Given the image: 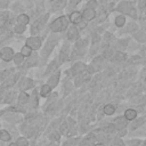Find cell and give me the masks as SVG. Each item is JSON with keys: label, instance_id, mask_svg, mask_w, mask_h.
I'll return each instance as SVG.
<instances>
[{"label": "cell", "instance_id": "6da1fadb", "mask_svg": "<svg viewBox=\"0 0 146 146\" xmlns=\"http://www.w3.org/2000/svg\"><path fill=\"white\" fill-rule=\"evenodd\" d=\"M68 25V19L66 16H60L58 18H56L51 24H50V29L52 32H60L64 31Z\"/></svg>", "mask_w": 146, "mask_h": 146}, {"label": "cell", "instance_id": "7a4b0ae2", "mask_svg": "<svg viewBox=\"0 0 146 146\" xmlns=\"http://www.w3.org/2000/svg\"><path fill=\"white\" fill-rule=\"evenodd\" d=\"M57 40H58V39L56 38V35H51V36L47 40V43H46V46H44V48H43V50H42V56H43V58H47V57L50 55V52L52 51L55 44L57 43Z\"/></svg>", "mask_w": 146, "mask_h": 146}, {"label": "cell", "instance_id": "3957f363", "mask_svg": "<svg viewBox=\"0 0 146 146\" xmlns=\"http://www.w3.org/2000/svg\"><path fill=\"white\" fill-rule=\"evenodd\" d=\"M48 16H49L48 14L41 16V17H40V18L32 25V27H31V33H32L33 35L38 34V33L40 32V30L43 29V26H44V24H46V22H47V19H48Z\"/></svg>", "mask_w": 146, "mask_h": 146}, {"label": "cell", "instance_id": "277c9868", "mask_svg": "<svg viewBox=\"0 0 146 146\" xmlns=\"http://www.w3.org/2000/svg\"><path fill=\"white\" fill-rule=\"evenodd\" d=\"M117 10L124 13V14H128L132 17H136V11L132 7V3L130 1H122L119 6H117Z\"/></svg>", "mask_w": 146, "mask_h": 146}, {"label": "cell", "instance_id": "5b68a950", "mask_svg": "<svg viewBox=\"0 0 146 146\" xmlns=\"http://www.w3.org/2000/svg\"><path fill=\"white\" fill-rule=\"evenodd\" d=\"M14 49L11 47H2L0 50V58L3 62H10L14 58Z\"/></svg>", "mask_w": 146, "mask_h": 146}, {"label": "cell", "instance_id": "8992f818", "mask_svg": "<svg viewBox=\"0 0 146 146\" xmlns=\"http://www.w3.org/2000/svg\"><path fill=\"white\" fill-rule=\"evenodd\" d=\"M18 76H19V74H18V73H15V74H10L8 78H6V79L2 81L3 83L1 84V90L7 89V88H9V87L14 86V84L16 83V81H17Z\"/></svg>", "mask_w": 146, "mask_h": 146}, {"label": "cell", "instance_id": "52a82bcc", "mask_svg": "<svg viewBox=\"0 0 146 146\" xmlns=\"http://www.w3.org/2000/svg\"><path fill=\"white\" fill-rule=\"evenodd\" d=\"M26 46L29 48H31L32 50H36L41 47V40L38 36H30L26 40Z\"/></svg>", "mask_w": 146, "mask_h": 146}, {"label": "cell", "instance_id": "ba28073f", "mask_svg": "<svg viewBox=\"0 0 146 146\" xmlns=\"http://www.w3.org/2000/svg\"><path fill=\"white\" fill-rule=\"evenodd\" d=\"M33 87V81L30 78H24L18 82V88L21 91H25Z\"/></svg>", "mask_w": 146, "mask_h": 146}, {"label": "cell", "instance_id": "9c48e42d", "mask_svg": "<svg viewBox=\"0 0 146 146\" xmlns=\"http://www.w3.org/2000/svg\"><path fill=\"white\" fill-rule=\"evenodd\" d=\"M3 117L7 120V121H10V122H17L21 120V116L16 113H14V111H7L5 114H3Z\"/></svg>", "mask_w": 146, "mask_h": 146}, {"label": "cell", "instance_id": "30bf717a", "mask_svg": "<svg viewBox=\"0 0 146 146\" xmlns=\"http://www.w3.org/2000/svg\"><path fill=\"white\" fill-rule=\"evenodd\" d=\"M86 68V66H84V64L83 63H76V64H74L73 66H72V68H71V72H72V74L73 75H78V74H81L82 72H83V70Z\"/></svg>", "mask_w": 146, "mask_h": 146}, {"label": "cell", "instance_id": "8fae6325", "mask_svg": "<svg viewBox=\"0 0 146 146\" xmlns=\"http://www.w3.org/2000/svg\"><path fill=\"white\" fill-rule=\"evenodd\" d=\"M59 76H60V73L57 71V72H55L49 79H48V86H50V88H54L55 86H57V83H58V81H59Z\"/></svg>", "mask_w": 146, "mask_h": 146}, {"label": "cell", "instance_id": "7c38bea8", "mask_svg": "<svg viewBox=\"0 0 146 146\" xmlns=\"http://www.w3.org/2000/svg\"><path fill=\"white\" fill-rule=\"evenodd\" d=\"M36 63H38V55H36V54H31V55L27 57V59H26L24 66H25V67H31V66L36 65Z\"/></svg>", "mask_w": 146, "mask_h": 146}, {"label": "cell", "instance_id": "4fadbf2b", "mask_svg": "<svg viewBox=\"0 0 146 146\" xmlns=\"http://www.w3.org/2000/svg\"><path fill=\"white\" fill-rule=\"evenodd\" d=\"M78 36H79V32H78L76 27H75V26L70 27L68 31H67V38H68V40L74 41V40H76Z\"/></svg>", "mask_w": 146, "mask_h": 146}, {"label": "cell", "instance_id": "5bb4252c", "mask_svg": "<svg viewBox=\"0 0 146 146\" xmlns=\"http://www.w3.org/2000/svg\"><path fill=\"white\" fill-rule=\"evenodd\" d=\"M127 123H128V120L124 117V116H120V117H117L116 119V121H115V128L116 129H124L125 127H127Z\"/></svg>", "mask_w": 146, "mask_h": 146}, {"label": "cell", "instance_id": "9a60e30c", "mask_svg": "<svg viewBox=\"0 0 146 146\" xmlns=\"http://www.w3.org/2000/svg\"><path fill=\"white\" fill-rule=\"evenodd\" d=\"M70 19H71V22H72L73 24H79V23H81V21H82V15H81V13H79V11H73V13L70 15Z\"/></svg>", "mask_w": 146, "mask_h": 146}, {"label": "cell", "instance_id": "2e32d148", "mask_svg": "<svg viewBox=\"0 0 146 146\" xmlns=\"http://www.w3.org/2000/svg\"><path fill=\"white\" fill-rule=\"evenodd\" d=\"M68 49H70L68 44H67V43H64V46H63V48H62V50H60V54H59V62H60V63L64 62V60L67 58Z\"/></svg>", "mask_w": 146, "mask_h": 146}, {"label": "cell", "instance_id": "e0dca14e", "mask_svg": "<svg viewBox=\"0 0 146 146\" xmlns=\"http://www.w3.org/2000/svg\"><path fill=\"white\" fill-rule=\"evenodd\" d=\"M29 100H30V96L25 91H22L18 95V104L19 105H25V104L29 103Z\"/></svg>", "mask_w": 146, "mask_h": 146}, {"label": "cell", "instance_id": "ac0fdd59", "mask_svg": "<svg viewBox=\"0 0 146 146\" xmlns=\"http://www.w3.org/2000/svg\"><path fill=\"white\" fill-rule=\"evenodd\" d=\"M10 139H11V135L9 133V131L6 129H0V140L6 143V141H9Z\"/></svg>", "mask_w": 146, "mask_h": 146}, {"label": "cell", "instance_id": "d6986e66", "mask_svg": "<svg viewBox=\"0 0 146 146\" xmlns=\"http://www.w3.org/2000/svg\"><path fill=\"white\" fill-rule=\"evenodd\" d=\"M96 16V13H95V9H91V8H87L83 10V17L88 21L90 19H94Z\"/></svg>", "mask_w": 146, "mask_h": 146}, {"label": "cell", "instance_id": "ffe728a7", "mask_svg": "<svg viewBox=\"0 0 146 146\" xmlns=\"http://www.w3.org/2000/svg\"><path fill=\"white\" fill-rule=\"evenodd\" d=\"M136 116H137V111H135V110H132V108L127 110L125 113H124V117H125L127 120H135Z\"/></svg>", "mask_w": 146, "mask_h": 146}, {"label": "cell", "instance_id": "44dd1931", "mask_svg": "<svg viewBox=\"0 0 146 146\" xmlns=\"http://www.w3.org/2000/svg\"><path fill=\"white\" fill-rule=\"evenodd\" d=\"M15 96H16V92H15V91L7 92V94L2 97V100H3L5 103H11V102L15 99Z\"/></svg>", "mask_w": 146, "mask_h": 146}, {"label": "cell", "instance_id": "7402d4cb", "mask_svg": "<svg viewBox=\"0 0 146 146\" xmlns=\"http://www.w3.org/2000/svg\"><path fill=\"white\" fill-rule=\"evenodd\" d=\"M29 22H30V18H29V16L25 15V14H21V15L17 17V23L21 24V25H26Z\"/></svg>", "mask_w": 146, "mask_h": 146}, {"label": "cell", "instance_id": "603a6c76", "mask_svg": "<svg viewBox=\"0 0 146 146\" xmlns=\"http://www.w3.org/2000/svg\"><path fill=\"white\" fill-rule=\"evenodd\" d=\"M50 91H51L50 86H48V84H43V86L41 87V89H40V95H41L42 97H47V96L50 94Z\"/></svg>", "mask_w": 146, "mask_h": 146}, {"label": "cell", "instance_id": "cb8c5ba5", "mask_svg": "<svg viewBox=\"0 0 146 146\" xmlns=\"http://www.w3.org/2000/svg\"><path fill=\"white\" fill-rule=\"evenodd\" d=\"M13 60H14V63H15L16 65H21V64L24 62V56H23L21 52H18V54H15V55H14V58H13Z\"/></svg>", "mask_w": 146, "mask_h": 146}, {"label": "cell", "instance_id": "d4e9b609", "mask_svg": "<svg viewBox=\"0 0 146 146\" xmlns=\"http://www.w3.org/2000/svg\"><path fill=\"white\" fill-rule=\"evenodd\" d=\"M135 38H136V40H138V41H140V42H145V41H146V32L139 31V32H137V33L135 34Z\"/></svg>", "mask_w": 146, "mask_h": 146}, {"label": "cell", "instance_id": "484cf974", "mask_svg": "<svg viewBox=\"0 0 146 146\" xmlns=\"http://www.w3.org/2000/svg\"><path fill=\"white\" fill-rule=\"evenodd\" d=\"M21 54H22L24 57H29V56L32 54V49L29 48V47L25 44V46H23V48L21 49Z\"/></svg>", "mask_w": 146, "mask_h": 146}, {"label": "cell", "instance_id": "4316f807", "mask_svg": "<svg viewBox=\"0 0 146 146\" xmlns=\"http://www.w3.org/2000/svg\"><path fill=\"white\" fill-rule=\"evenodd\" d=\"M124 23H125L124 16H117V17L115 18V25H116L117 27H122V26L124 25Z\"/></svg>", "mask_w": 146, "mask_h": 146}, {"label": "cell", "instance_id": "83f0119b", "mask_svg": "<svg viewBox=\"0 0 146 146\" xmlns=\"http://www.w3.org/2000/svg\"><path fill=\"white\" fill-rule=\"evenodd\" d=\"M114 112H115V108H114L113 105H106V106L104 107V113H105L106 115H112Z\"/></svg>", "mask_w": 146, "mask_h": 146}, {"label": "cell", "instance_id": "f1b7e54d", "mask_svg": "<svg viewBox=\"0 0 146 146\" xmlns=\"http://www.w3.org/2000/svg\"><path fill=\"white\" fill-rule=\"evenodd\" d=\"M16 144L18 146H29V141H27V139L25 137H18Z\"/></svg>", "mask_w": 146, "mask_h": 146}, {"label": "cell", "instance_id": "f546056e", "mask_svg": "<svg viewBox=\"0 0 146 146\" xmlns=\"http://www.w3.org/2000/svg\"><path fill=\"white\" fill-rule=\"evenodd\" d=\"M64 6H65V1H64V0H57V1L55 2V5H54V8H55V10H59V9H62Z\"/></svg>", "mask_w": 146, "mask_h": 146}, {"label": "cell", "instance_id": "4dcf8cb0", "mask_svg": "<svg viewBox=\"0 0 146 146\" xmlns=\"http://www.w3.org/2000/svg\"><path fill=\"white\" fill-rule=\"evenodd\" d=\"M56 67H57V62H56V60H52V62H51V64L48 66V68H47V71H46V74H49V73H50V72H52Z\"/></svg>", "mask_w": 146, "mask_h": 146}, {"label": "cell", "instance_id": "1f68e13d", "mask_svg": "<svg viewBox=\"0 0 146 146\" xmlns=\"http://www.w3.org/2000/svg\"><path fill=\"white\" fill-rule=\"evenodd\" d=\"M125 58V55L122 54V52H115L114 56H113V59L114 60H123Z\"/></svg>", "mask_w": 146, "mask_h": 146}, {"label": "cell", "instance_id": "d6a6232c", "mask_svg": "<svg viewBox=\"0 0 146 146\" xmlns=\"http://www.w3.org/2000/svg\"><path fill=\"white\" fill-rule=\"evenodd\" d=\"M14 31L16 33H23L25 31V25H21V24H17L15 27H14Z\"/></svg>", "mask_w": 146, "mask_h": 146}, {"label": "cell", "instance_id": "836d02e7", "mask_svg": "<svg viewBox=\"0 0 146 146\" xmlns=\"http://www.w3.org/2000/svg\"><path fill=\"white\" fill-rule=\"evenodd\" d=\"M91 141H92V138L88 137V138H86V139L82 140L81 146H91Z\"/></svg>", "mask_w": 146, "mask_h": 146}, {"label": "cell", "instance_id": "e575fe53", "mask_svg": "<svg viewBox=\"0 0 146 146\" xmlns=\"http://www.w3.org/2000/svg\"><path fill=\"white\" fill-rule=\"evenodd\" d=\"M144 122H145V120H144V119H139L138 121H135V122L132 123V129L138 128V127H139V125H141Z\"/></svg>", "mask_w": 146, "mask_h": 146}, {"label": "cell", "instance_id": "d590c367", "mask_svg": "<svg viewBox=\"0 0 146 146\" xmlns=\"http://www.w3.org/2000/svg\"><path fill=\"white\" fill-rule=\"evenodd\" d=\"M127 27H128V29H125V31H128V32H130V31H133V30L136 29V25L131 23V24H128V26H127Z\"/></svg>", "mask_w": 146, "mask_h": 146}, {"label": "cell", "instance_id": "8d00e7d4", "mask_svg": "<svg viewBox=\"0 0 146 146\" xmlns=\"http://www.w3.org/2000/svg\"><path fill=\"white\" fill-rule=\"evenodd\" d=\"M146 6V0H138V7L139 8H144Z\"/></svg>", "mask_w": 146, "mask_h": 146}, {"label": "cell", "instance_id": "74e56055", "mask_svg": "<svg viewBox=\"0 0 146 146\" xmlns=\"http://www.w3.org/2000/svg\"><path fill=\"white\" fill-rule=\"evenodd\" d=\"M50 138H51L52 140H58V139H59V137H58V133H56V132L51 133V135H50Z\"/></svg>", "mask_w": 146, "mask_h": 146}, {"label": "cell", "instance_id": "f35d334b", "mask_svg": "<svg viewBox=\"0 0 146 146\" xmlns=\"http://www.w3.org/2000/svg\"><path fill=\"white\" fill-rule=\"evenodd\" d=\"M96 6V3H95V1H89V3H88V7L89 8H91V9H94V7Z\"/></svg>", "mask_w": 146, "mask_h": 146}, {"label": "cell", "instance_id": "ab89813d", "mask_svg": "<svg viewBox=\"0 0 146 146\" xmlns=\"http://www.w3.org/2000/svg\"><path fill=\"white\" fill-rule=\"evenodd\" d=\"M139 144V140H132V141H129V145H132V146H137Z\"/></svg>", "mask_w": 146, "mask_h": 146}, {"label": "cell", "instance_id": "60d3db41", "mask_svg": "<svg viewBox=\"0 0 146 146\" xmlns=\"http://www.w3.org/2000/svg\"><path fill=\"white\" fill-rule=\"evenodd\" d=\"M79 2H80V0H71V1H70V3H71L72 6H75V5H78Z\"/></svg>", "mask_w": 146, "mask_h": 146}, {"label": "cell", "instance_id": "b9f144b4", "mask_svg": "<svg viewBox=\"0 0 146 146\" xmlns=\"http://www.w3.org/2000/svg\"><path fill=\"white\" fill-rule=\"evenodd\" d=\"M113 128H114V125H112V124H111V125H110V127H108V128H107V131H108V132H112V131H113V130H114V129H113Z\"/></svg>", "mask_w": 146, "mask_h": 146}, {"label": "cell", "instance_id": "7bdbcfd3", "mask_svg": "<svg viewBox=\"0 0 146 146\" xmlns=\"http://www.w3.org/2000/svg\"><path fill=\"white\" fill-rule=\"evenodd\" d=\"M8 146H18V145H17L16 143H10V144H9Z\"/></svg>", "mask_w": 146, "mask_h": 146}, {"label": "cell", "instance_id": "ee69618b", "mask_svg": "<svg viewBox=\"0 0 146 146\" xmlns=\"http://www.w3.org/2000/svg\"><path fill=\"white\" fill-rule=\"evenodd\" d=\"M95 146H104V145H103V144H96Z\"/></svg>", "mask_w": 146, "mask_h": 146}, {"label": "cell", "instance_id": "f6af8a7d", "mask_svg": "<svg viewBox=\"0 0 146 146\" xmlns=\"http://www.w3.org/2000/svg\"><path fill=\"white\" fill-rule=\"evenodd\" d=\"M0 146H3V141H1V143H0Z\"/></svg>", "mask_w": 146, "mask_h": 146}]
</instances>
